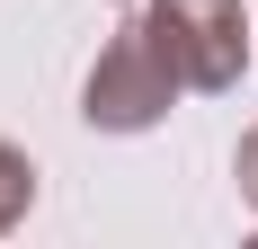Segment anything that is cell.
I'll use <instances>...</instances> for the list:
<instances>
[{
    "mask_svg": "<svg viewBox=\"0 0 258 249\" xmlns=\"http://www.w3.org/2000/svg\"><path fill=\"white\" fill-rule=\"evenodd\" d=\"M232 178H240V196H249V214H258V125L240 134V151H232Z\"/></svg>",
    "mask_w": 258,
    "mask_h": 249,
    "instance_id": "obj_4",
    "label": "cell"
},
{
    "mask_svg": "<svg viewBox=\"0 0 258 249\" xmlns=\"http://www.w3.org/2000/svg\"><path fill=\"white\" fill-rule=\"evenodd\" d=\"M178 98L187 89H178V72L160 63V45L143 36V18L116 27L98 45V63H89V80H80V116L98 125V134H152Z\"/></svg>",
    "mask_w": 258,
    "mask_h": 249,
    "instance_id": "obj_2",
    "label": "cell"
},
{
    "mask_svg": "<svg viewBox=\"0 0 258 249\" xmlns=\"http://www.w3.org/2000/svg\"><path fill=\"white\" fill-rule=\"evenodd\" d=\"M27 205H36V160H27L18 143H0V231H18Z\"/></svg>",
    "mask_w": 258,
    "mask_h": 249,
    "instance_id": "obj_3",
    "label": "cell"
},
{
    "mask_svg": "<svg viewBox=\"0 0 258 249\" xmlns=\"http://www.w3.org/2000/svg\"><path fill=\"white\" fill-rule=\"evenodd\" d=\"M134 18L160 45V63L178 72V89H196V98L240 89V72H249V9L240 0H143Z\"/></svg>",
    "mask_w": 258,
    "mask_h": 249,
    "instance_id": "obj_1",
    "label": "cell"
}]
</instances>
